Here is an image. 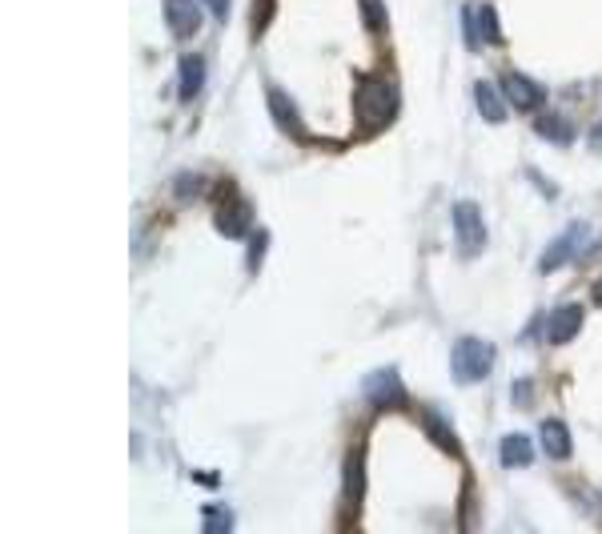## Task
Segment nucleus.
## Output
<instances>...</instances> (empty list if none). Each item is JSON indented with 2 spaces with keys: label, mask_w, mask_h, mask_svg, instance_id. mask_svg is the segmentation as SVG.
Segmentation results:
<instances>
[{
  "label": "nucleus",
  "mask_w": 602,
  "mask_h": 534,
  "mask_svg": "<svg viewBox=\"0 0 602 534\" xmlns=\"http://www.w3.org/2000/svg\"><path fill=\"white\" fill-rule=\"evenodd\" d=\"M201 526H205L209 534H229V530H233V514H229L225 506L209 502V506L201 510Z\"/></svg>",
  "instance_id": "18"
},
{
  "label": "nucleus",
  "mask_w": 602,
  "mask_h": 534,
  "mask_svg": "<svg viewBox=\"0 0 602 534\" xmlns=\"http://www.w3.org/2000/svg\"><path fill=\"white\" fill-rule=\"evenodd\" d=\"M538 442H542V450H546L554 462H566V458L574 454L570 430H566V422H558V418H546V422L538 426Z\"/></svg>",
  "instance_id": "11"
},
{
  "label": "nucleus",
  "mask_w": 602,
  "mask_h": 534,
  "mask_svg": "<svg viewBox=\"0 0 602 534\" xmlns=\"http://www.w3.org/2000/svg\"><path fill=\"white\" fill-rule=\"evenodd\" d=\"M582 241H590V229L586 225H570L562 237H554L550 245H546V253H542V274H554L558 265H570L578 253H586V245Z\"/></svg>",
  "instance_id": "6"
},
{
  "label": "nucleus",
  "mask_w": 602,
  "mask_h": 534,
  "mask_svg": "<svg viewBox=\"0 0 602 534\" xmlns=\"http://www.w3.org/2000/svg\"><path fill=\"white\" fill-rule=\"evenodd\" d=\"M177 85H181V101H193L201 93V85H205V61L197 53L181 57V81Z\"/></svg>",
  "instance_id": "15"
},
{
  "label": "nucleus",
  "mask_w": 602,
  "mask_h": 534,
  "mask_svg": "<svg viewBox=\"0 0 602 534\" xmlns=\"http://www.w3.org/2000/svg\"><path fill=\"white\" fill-rule=\"evenodd\" d=\"M530 398H534V386H530V382H526V378H522V382H518V386H514V406H526V402H530Z\"/></svg>",
  "instance_id": "26"
},
{
  "label": "nucleus",
  "mask_w": 602,
  "mask_h": 534,
  "mask_svg": "<svg viewBox=\"0 0 602 534\" xmlns=\"http://www.w3.org/2000/svg\"><path fill=\"white\" fill-rule=\"evenodd\" d=\"M498 462L506 466V470H518V466H530L534 462V442H530V434H506L502 438V446H498Z\"/></svg>",
  "instance_id": "12"
},
{
  "label": "nucleus",
  "mask_w": 602,
  "mask_h": 534,
  "mask_svg": "<svg viewBox=\"0 0 602 534\" xmlns=\"http://www.w3.org/2000/svg\"><path fill=\"white\" fill-rule=\"evenodd\" d=\"M578 330H582V306H574V302L558 306V310L546 318V342H550V346H566V342H574V338H578Z\"/></svg>",
  "instance_id": "9"
},
{
  "label": "nucleus",
  "mask_w": 602,
  "mask_h": 534,
  "mask_svg": "<svg viewBox=\"0 0 602 534\" xmlns=\"http://www.w3.org/2000/svg\"><path fill=\"white\" fill-rule=\"evenodd\" d=\"M426 434H430V438H434V442H438L450 458H458V454H462V446H458L454 430H450V426H446V418H442V414H434V410L426 414Z\"/></svg>",
  "instance_id": "17"
},
{
  "label": "nucleus",
  "mask_w": 602,
  "mask_h": 534,
  "mask_svg": "<svg viewBox=\"0 0 602 534\" xmlns=\"http://www.w3.org/2000/svg\"><path fill=\"white\" fill-rule=\"evenodd\" d=\"M165 21H169V33L177 41H189L201 33V9L197 0H165Z\"/></svg>",
  "instance_id": "8"
},
{
  "label": "nucleus",
  "mask_w": 602,
  "mask_h": 534,
  "mask_svg": "<svg viewBox=\"0 0 602 534\" xmlns=\"http://www.w3.org/2000/svg\"><path fill=\"white\" fill-rule=\"evenodd\" d=\"M402 109V89L394 77H362L358 97H354V113H358V129L362 133H382Z\"/></svg>",
  "instance_id": "1"
},
{
  "label": "nucleus",
  "mask_w": 602,
  "mask_h": 534,
  "mask_svg": "<svg viewBox=\"0 0 602 534\" xmlns=\"http://www.w3.org/2000/svg\"><path fill=\"white\" fill-rule=\"evenodd\" d=\"M213 225H217V233H225V237H245L249 233V225H253V213H249V201H241V193L225 181L221 189H217V209H213Z\"/></svg>",
  "instance_id": "4"
},
{
  "label": "nucleus",
  "mask_w": 602,
  "mask_h": 534,
  "mask_svg": "<svg viewBox=\"0 0 602 534\" xmlns=\"http://www.w3.org/2000/svg\"><path fill=\"white\" fill-rule=\"evenodd\" d=\"M201 189H205V181H201L197 173H181V177L173 181V193H177V201H193Z\"/></svg>",
  "instance_id": "22"
},
{
  "label": "nucleus",
  "mask_w": 602,
  "mask_h": 534,
  "mask_svg": "<svg viewBox=\"0 0 602 534\" xmlns=\"http://www.w3.org/2000/svg\"><path fill=\"white\" fill-rule=\"evenodd\" d=\"M478 33H482V41H502V25H498V13L490 9V5H482L478 9Z\"/></svg>",
  "instance_id": "20"
},
{
  "label": "nucleus",
  "mask_w": 602,
  "mask_h": 534,
  "mask_svg": "<svg viewBox=\"0 0 602 534\" xmlns=\"http://www.w3.org/2000/svg\"><path fill=\"white\" fill-rule=\"evenodd\" d=\"M265 249H269V233H265V229H253V233H249V274L261 270Z\"/></svg>",
  "instance_id": "21"
},
{
  "label": "nucleus",
  "mask_w": 602,
  "mask_h": 534,
  "mask_svg": "<svg viewBox=\"0 0 602 534\" xmlns=\"http://www.w3.org/2000/svg\"><path fill=\"white\" fill-rule=\"evenodd\" d=\"M265 101H269V113H273L277 129H285L293 141H306V129H301V113H297V105H293V101H289L281 89H273V85H269Z\"/></svg>",
  "instance_id": "10"
},
{
  "label": "nucleus",
  "mask_w": 602,
  "mask_h": 534,
  "mask_svg": "<svg viewBox=\"0 0 602 534\" xmlns=\"http://www.w3.org/2000/svg\"><path fill=\"white\" fill-rule=\"evenodd\" d=\"M362 17H366V29L370 33H386L390 29V21H386V9H382V0H362Z\"/></svg>",
  "instance_id": "19"
},
{
  "label": "nucleus",
  "mask_w": 602,
  "mask_h": 534,
  "mask_svg": "<svg viewBox=\"0 0 602 534\" xmlns=\"http://www.w3.org/2000/svg\"><path fill=\"white\" fill-rule=\"evenodd\" d=\"M594 302H602V282H598V286H594Z\"/></svg>",
  "instance_id": "28"
},
{
  "label": "nucleus",
  "mask_w": 602,
  "mask_h": 534,
  "mask_svg": "<svg viewBox=\"0 0 602 534\" xmlns=\"http://www.w3.org/2000/svg\"><path fill=\"white\" fill-rule=\"evenodd\" d=\"M502 93H506V101L518 113H542V105H546V89L538 81L522 77V73H506L502 77Z\"/></svg>",
  "instance_id": "7"
},
{
  "label": "nucleus",
  "mask_w": 602,
  "mask_h": 534,
  "mask_svg": "<svg viewBox=\"0 0 602 534\" xmlns=\"http://www.w3.org/2000/svg\"><path fill=\"white\" fill-rule=\"evenodd\" d=\"M362 390H366L374 410H402L406 406V386H402V374L394 366H382V370L366 374Z\"/></svg>",
  "instance_id": "5"
},
{
  "label": "nucleus",
  "mask_w": 602,
  "mask_h": 534,
  "mask_svg": "<svg viewBox=\"0 0 602 534\" xmlns=\"http://www.w3.org/2000/svg\"><path fill=\"white\" fill-rule=\"evenodd\" d=\"M269 9H273V0H261L257 21H253V33H257V37H261V33H265V25H269Z\"/></svg>",
  "instance_id": "25"
},
{
  "label": "nucleus",
  "mask_w": 602,
  "mask_h": 534,
  "mask_svg": "<svg viewBox=\"0 0 602 534\" xmlns=\"http://www.w3.org/2000/svg\"><path fill=\"white\" fill-rule=\"evenodd\" d=\"M534 133L546 137V141H554V145H570L574 141V125L562 113H538L534 117Z\"/></svg>",
  "instance_id": "14"
},
{
  "label": "nucleus",
  "mask_w": 602,
  "mask_h": 534,
  "mask_svg": "<svg viewBox=\"0 0 602 534\" xmlns=\"http://www.w3.org/2000/svg\"><path fill=\"white\" fill-rule=\"evenodd\" d=\"M462 37H466V45H470V49H478V45H482V33H478V13H474V9H462Z\"/></svg>",
  "instance_id": "23"
},
{
  "label": "nucleus",
  "mask_w": 602,
  "mask_h": 534,
  "mask_svg": "<svg viewBox=\"0 0 602 534\" xmlns=\"http://www.w3.org/2000/svg\"><path fill=\"white\" fill-rule=\"evenodd\" d=\"M590 149H598L602 153V121L594 125V133H590Z\"/></svg>",
  "instance_id": "27"
},
{
  "label": "nucleus",
  "mask_w": 602,
  "mask_h": 534,
  "mask_svg": "<svg viewBox=\"0 0 602 534\" xmlns=\"http://www.w3.org/2000/svg\"><path fill=\"white\" fill-rule=\"evenodd\" d=\"M474 105H478L482 121H490V125H502V121H506V93H498L490 81H478V85H474Z\"/></svg>",
  "instance_id": "13"
},
{
  "label": "nucleus",
  "mask_w": 602,
  "mask_h": 534,
  "mask_svg": "<svg viewBox=\"0 0 602 534\" xmlns=\"http://www.w3.org/2000/svg\"><path fill=\"white\" fill-rule=\"evenodd\" d=\"M494 346L486 342V338H458V346H454V354H450V370H454V382H462V386H478V382H486L490 378V370H494Z\"/></svg>",
  "instance_id": "2"
},
{
  "label": "nucleus",
  "mask_w": 602,
  "mask_h": 534,
  "mask_svg": "<svg viewBox=\"0 0 602 534\" xmlns=\"http://www.w3.org/2000/svg\"><path fill=\"white\" fill-rule=\"evenodd\" d=\"M362 494H366V462H362V450H350L346 454V498H350V506H362Z\"/></svg>",
  "instance_id": "16"
},
{
  "label": "nucleus",
  "mask_w": 602,
  "mask_h": 534,
  "mask_svg": "<svg viewBox=\"0 0 602 534\" xmlns=\"http://www.w3.org/2000/svg\"><path fill=\"white\" fill-rule=\"evenodd\" d=\"M201 5H205L209 17H217V21H229V13H233V0H201Z\"/></svg>",
  "instance_id": "24"
},
{
  "label": "nucleus",
  "mask_w": 602,
  "mask_h": 534,
  "mask_svg": "<svg viewBox=\"0 0 602 534\" xmlns=\"http://www.w3.org/2000/svg\"><path fill=\"white\" fill-rule=\"evenodd\" d=\"M454 241H458V253L462 257H478L490 241L486 233V221H482V209L474 201H454Z\"/></svg>",
  "instance_id": "3"
}]
</instances>
